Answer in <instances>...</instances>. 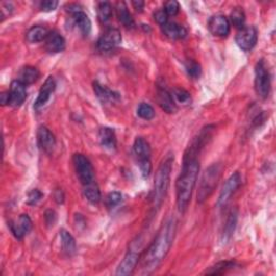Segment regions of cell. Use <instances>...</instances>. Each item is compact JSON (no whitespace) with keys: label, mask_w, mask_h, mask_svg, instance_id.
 Here are the masks:
<instances>
[{"label":"cell","mask_w":276,"mask_h":276,"mask_svg":"<svg viewBox=\"0 0 276 276\" xmlns=\"http://www.w3.org/2000/svg\"><path fill=\"white\" fill-rule=\"evenodd\" d=\"M139 260H140L139 253H137L136 250H133V249L129 250L124 257V259H123L121 261V263L119 264L116 274L123 275V276L131 275L136 269Z\"/></svg>","instance_id":"7c38bea8"},{"label":"cell","mask_w":276,"mask_h":276,"mask_svg":"<svg viewBox=\"0 0 276 276\" xmlns=\"http://www.w3.org/2000/svg\"><path fill=\"white\" fill-rule=\"evenodd\" d=\"M94 87V92L96 94L97 98L102 102V103H109V102H116L120 98L119 94L117 92H113L111 90H109L108 88L104 87L101 83L98 82H94L93 84Z\"/></svg>","instance_id":"ffe728a7"},{"label":"cell","mask_w":276,"mask_h":276,"mask_svg":"<svg viewBox=\"0 0 276 276\" xmlns=\"http://www.w3.org/2000/svg\"><path fill=\"white\" fill-rule=\"evenodd\" d=\"M155 20L158 24H160L162 26L168 22V15L165 13L163 9H162V10H158L155 13Z\"/></svg>","instance_id":"f35d334b"},{"label":"cell","mask_w":276,"mask_h":276,"mask_svg":"<svg viewBox=\"0 0 276 276\" xmlns=\"http://www.w3.org/2000/svg\"><path fill=\"white\" fill-rule=\"evenodd\" d=\"M221 175V166L219 164H213L206 168L204 172L197 192V202L203 203L212 195L215 188L218 185Z\"/></svg>","instance_id":"277c9868"},{"label":"cell","mask_w":276,"mask_h":276,"mask_svg":"<svg viewBox=\"0 0 276 276\" xmlns=\"http://www.w3.org/2000/svg\"><path fill=\"white\" fill-rule=\"evenodd\" d=\"M122 36L117 28H107L104 34L99 37L97 41V47L101 52H109L121 43Z\"/></svg>","instance_id":"52a82bcc"},{"label":"cell","mask_w":276,"mask_h":276,"mask_svg":"<svg viewBox=\"0 0 276 276\" xmlns=\"http://www.w3.org/2000/svg\"><path fill=\"white\" fill-rule=\"evenodd\" d=\"M112 14V7L108 2H102L97 6V15L102 23H106L110 20Z\"/></svg>","instance_id":"f546056e"},{"label":"cell","mask_w":276,"mask_h":276,"mask_svg":"<svg viewBox=\"0 0 276 276\" xmlns=\"http://www.w3.org/2000/svg\"><path fill=\"white\" fill-rule=\"evenodd\" d=\"M236 223H237V211L236 209H232L229 214V217L227 219L224 230L222 233V241L224 243L231 239V236L233 235V232L236 228Z\"/></svg>","instance_id":"484cf974"},{"label":"cell","mask_w":276,"mask_h":276,"mask_svg":"<svg viewBox=\"0 0 276 276\" xmlns=\"http://www.w3.org/2000/svg\"><path fill=\"white\" fill-rule=\"evenodd\" d=\"M133 150H134V154L136 155L139 162L150 160V156H151L150 145H149V142L142 137H137L135 139L134 145H133Z\"/></svg>","instance_id":"d6986e66"},{"label":"cell","mask_w":276,"mask_h":276,"mask_svg":"<svg viewBox=\"0 0 276 276\" xmlns=\"http://www.w3.org/2000/svg\"><path fill=\"white\" fill-rule=\"evenodd\" d=\"M0 102H2L3 106H5V105H9V103H10V94H9V91L2 94V96H0Z\"/></svg>","instance_id":"b9f144b4"},{"label":"cell","mask_w":276,"mask_h":276,"mask_svg":"<svg viewBox=\"0 0 276 276\" xmlns=\"http://www.w3.org/2000/svg\"><path fill=\"white\" fill-rule=\"evenodd\" d=\"M33 228V221L28 215H21L17 219L10 222V229L13 235L18 240H22L25 235L30 233Z\"/></svg>","instance_id":"8fae6325"},{"label":"cell","mask_w":276,"mask_h":276,"mask_svg":"<svg viewBox=\"0 0 276 276\" xmlns=\"http://www.w3.org/2000/svg\"><path fill=\"white\" fill-rule=\"evenodd\" d=\"M157 101L159 106L168 113H174L177 111V105L174 101L173 95L166 89L159 88L157 92Z\"/></svg>","instance_id":"2e32d148"},{"label":"cell","mask_w":276,"mask_h":276,"mask_svg":"<svg viewBox=\"0 0 276 276\" xmlns=\"http://www.w3.org/2000/svg\"><path fill=\"white\" fill-rule=\"evenodd\" d=\"M132 5L139 12H141L142 9H144V7H145V3L144 2H140V0H138V2H133Z\"/></svg>","instance_id":"7bdbcfd3"},{"label":"cell","mask_w":276,"mask_h":276,"mask_svg":"<svg viewBox=\"0 0 276 276\" xmlns=\"http://www.w3.org/2000/svg\"><path fill=\"white\" fill-rule=\"evenodd\" d=\"M137 115L139 118L144 120H151L155 118L156 112L151 105L146 104V103H141L137 108Z\"/></svg>","instance_id":"1f68e13d"},{"label":"cell","mask_w":276,"mask_h":276,"mask_svg":"<svg viewBox=\"0 0 276 276\" xmlns=\"http://www.w3.org/2000/svg\"><path fill=\"white\" fill-rule=\"evenodd\" d=\"M161 28L163 34L168 37L169 39H184L188 34L184 26L174 22H167L166 24L162 25Z\"/></svg>","instance_id":"ac0fdd59"},{"label":"cell","mask_w":276,"mask_h":276,"mask_svg":"<svg viewBox=\"0 0 276 276\" xmlns=\"http://www.w3.org/2000/svg\"><path fill=\"white\" fill-rule=\"evenodd\" d=\"M230 24H232L234 27L239 28V30H242L243 27H245V13L242 10L241 8H235L234 10L231 12L230 15Z\"/></svg>","instance_id":"4dcf8cb0"},{"label":"cell","mask_w":276,"mask_h":276,"mask_svg":"<svg viewBox=\"0 0 276 276\" xmlns=\"http://www.w3.org/2000/svg\"><path fill=\"white\" fill-rule=\"evenodd\" d=\"M122 199V195L120 192H110L107 197H106V205L109 207V208H112L117 206Z\"/></svg>","instance_id":"d590c367"},{"label":"cell","mask_w":276,"mask_h":276,"mask_svg":"<svg viewBox=\"0 0 276 276\" xmlns=\"http://www.w3.org/2000/svg\"><path fill=\"white\" fill-rule=\"evenodd\" d=\"M139 166H140V170H141L142 176H144L145 178L148 177L150 175V173H151V168H152L150 160L149 161H144V162H139Z\"/></svg>","instance_id":"ab89813d"},{"label":"cell","mask_w":276,"mask_h":276,"mask_svg":"<svg viewBox=\"0 0 276 276\" xmlns=\"http://www.w3.org/2000/svg\"><path fill=\"white\" fill-rule=\"evenodd\" d=\"M55 88H56V83H55L54 78L53 77L47 78L41 87L39 95H38V97L35 102V105H34L35 109L39 110L40 108H42L44 106L47 102H49L52 93L55 91Z\"/></svg>","instance_id":"5bb4252c"},{"label":"cell","mask_w":276,"mask_h":276,"mask_svg":"<svg viewBox=\"0 0 276 276\" xmlns=\"http://www.w3.org/2000/svg\"><path fill=\"white\" fill-rule=\"evenodd\" d=\"M72 18L74 21V24L77 25L79 31L81 32V34L83 36H89L92 30V23H91L90 17L82 10H79L72 13Z\"/></svg>","instance_id":"44dd1931"},{"label":"cell","mask_w":276,"mask_h":276,"mask_svg":"<svg viewBox=\"0 0 276 276\" xmlns=\"http://www.w3.org/2000/svg\"><path fill=\"white\" fill-rule=\"evenodd\" d=\"M47 35H49V31L45 27L34 26L26 33V39L28 42L36 43L45 40Z\"/></svg>","instance_id":"d4e9b609"},{"label":"cell","mask_w":276,"mask_h":276,"mask_svg":"<svg viewBox=\"0 0 276 276\" xmlns=\"http://www.w3.org/2000/svg\"><path fill=\"white\" fill-rule=\"evenodd\" d=\"M99 141L101 145L107 149H116L117 138L116 133L110 128H102L99 130Z\"/></svg>","instance_id":"603a6c76"},{"label":"cell","mask_w":276,"mask_h":276,"mask_svg":"<svg viewBox=\"0 0 276 276\" xmlns=\"http://www.w3.org/2000/svg\"><path fill=\"white\" fill-rule=\"evenodd\" d=\"M163 10L165 11V13L168 16H174L177 15L179 10H180V6L179 3L176 2V0H169V2H166L164 4V9Z\"/></svg>","instance_id":"e575fe53"},{"label":"cell","mask_w":276,"mask_h":276,"mask_svg":"<svg viewBox=\"0 0 276 276\" xmlns=\"http://www.w3.org/2000/svg\"><path fill=\"white\" fill-rule=\"evenodd\" d=\"M83 193H84V196L87 197L88 201L91 202L92 204H97L102 198L101 190H99L98 186L96 185V183H93L89 186H85L84 190H83Z\"/></svg>","instance_id":"83f0119b"},{"label":"cell","mask_w":276,"mask_h":276,"mask_svg":"<svg viewBox=\"0 0 276 276\" xmlns=\"http://www.w3.org/2000/svg\"><path fill=\"white\" fill-rule=\"evenodd\" d=\"M58 6H59V2H56V0H44V2L40 4L41 10L44 12H50V11L55 10Z\"/></svg>","instance_id":"74e56055"},{"label":"cell","mask_w":276,"mask_h":276,"mask_svg":"<svg viewBox=\"0 0 276 276\" xmlns=\"http://www.w3.org/2000/svg\"><path fill=\"white\" fill-rule=\"evenodd\" d=\"M186 69H187L189 76H191L192 78H195V79L198 78L199 76H201V72H202L201 66H199L194 61H188L186 63Z\"/></svg>","instance_id":"836d02e7"},{"label":"cell","mask_w":276,"mask_h":276,"mask_svg":"<svg viewBox=\"0 0 276 276\" xmlns=\"http://www.w3.org/2000/svg\"><path fill=\"white\" fill-rule=\"evenodd\" d=\"M38 142L41 149L45 152V154H52L55 146H56V139L52 132L46 129L45 127H41L38 131Z\"/></svg>","instance_id":"9a60e30c"},{"label":"cell","mask_w":276,"mask_h":276,"mask_svg":"<svg viewBox=\"0 0 276 276\" xmlns=\"http://www.w3.org/2000/svg\"><path fill=\"white\" fill-rule=\"evenodd\" d=\"M42 196H43V194L39 191V190L34 189L33 191H31L30 193H28L27 203L30 204V205H35V204H37L38 202L40 201Z\"/></svg>","instance_id":"8d00e7d4"},{"label":"cell","mask_w":276,"mask_h":276,"mask_svg":"<svg viewBox=\"0 0 276 276\" xmlns=\"http://www.w3.org/2000/svg\"><path fill=\"white\" fill-rule=\"evenodd\" d=\"M116 13H117L119 22L123 26H126L127 28H133L135 26L134 18H133L131 12L129 11V9L124 3H118L117 4Z\"/></svg>","instance_id":"7402d4cb"},{"label":"cell","mask_w":276,"mask_h":276,"mask_svg":"<svg viewBox=\"0 0 276 276\" xmlns=\"http://www.w3.org/2000/svg\"><path fill=\"white\" fill-rule=\"evenodd\" d=\"M255 89L258 96L266 98L269 96L271 90V78L268 67L261 60L256 65L255 68Z\"/></svg>","instance_id":"8992f818"},{"label":"cell","mask_w":276,"mask_h":276,"mask_svg":"<svg viewBox=\"0 0 276 276\" xmlns=\"http://www.w3.org/2000/svg\"><path fill=\"white\" fill-rule=\"evenodd\" d=\"M241 182H242V179L239 173H234L233 175L230 176L229 179L227 180L217 202V205L219 207L224 206L228 203V201H229L232 194L236 191V189L241 186Z\"/></svg>","instance_id":"9c48e42d"},{"label":"cell","mask_w":276,"mask_h":276,"mask_svg":"<svg viewBox=\"0 0 276 276\" xmlns=\"http://www.w3.org/2000/svg\"><path fill=\"white\" fill-rule=\"evenodd\" d=\"M9 94H10V103H9V105H11L13 107H20L27 96L26 85L20 80H14L10 85Z\"/></svg>","instance_id":"4fadbf2b"},{"label":"cell","mask_w":276,"mask_h":276,"mask_svg":"<svg viewBox=\"0 0 276 276\" xmlns=\"http://www.w3.org/2000/svg\"><path fill=\"white\" fill-rule=\"evenodd\" d=\"M40 77V72L36 67L33 66H25L18 73V79L23 84L30 85L35 83Z\"/></svg>","instance_id":"cb8c5ba5"},{"label":"cell","mask_w":276,"mask_h":276,"mask_svg":"<svg viewBox=\"0 0 276 276\" xmlns=\"http://www.w3.org/2000/svg\"><path fill=\"white\" fill-rule=\"evenodd\" d=\"M72 161L76 168V173H77L78 179L80 180L83 187L95 183L94 168L87 157L81 154H76L72 158Z\"/></svg>","instance_id":"5b68a950"},{"label":"cell","mask_w":276,"mask_h":276,"mask_svg":"<svg viewBox=\"0 0 276 276\" xmlns=\"http://www.w3.org/2000/svg\"><path fill=\"white\" fill-rule=\"evenodd\" d=\"M199 170V162L197 156L187 154L184 158V165L176 182L177 206L179 212L185 213L191 201L192 192L194 190L196 179Z\"/></svg>","instance_id":"7a4b0ae2"},{"label":"cell","mask_w":276,"mask_h":276,"mask_svg":"<svg viewBox=\"0 0 276 276\" xmlns=\"http://www.w3.org/2000/svg\"><path fill=\"white\" fill-rule=\"evenodd\" d=\"M208 28L214 36L227 37L230 34L231 24L229 18L224 15H214L208 21Z\"/></svg>","instance_id":"30bf717a"},{"label":"cell","mask_w":276,"mask_h":276,"mask_svg":"<svg viewBox=\"0 0 276 276\" xmlns=\"http://www.w3.org/2000/svg\"><path fill=\"white\" fill-rule=\"evenodd\" d=\"M258 40V32L254 26L243 27L235 37V41L242 50L250 51Z\"/></svg>","instance_id":"ba28073f"},{"label":"cell","mask_w":276,"mask_h":276,"mask_svg":"<svg viewBox=\"0 0 276 276\" xmlns=\"http://www.w3.org/2000/svg\"><path fill=\"white\" fill-rule=\"evenodd\" d=\"M44 41H45L44 43L45 50L49 53H60L65 50V46H66L65 39H64V37L59 33H56V32L49 33V35H47L46 39Z\"/></svg>","instance_id":"e0dca14e"},{"label":"cell","mask_w":276,"mask_h":276,"mask_svg":"<svg viewBox=\"0 0 276 276\" xmlns=\"http://www.w3.org/2000/svg\"><path fill=\"white\" fill-rule=\"evenodd\" d=\"M61 241H62V248L64 253L68 256H72L76 253V241L73 236L66 230L61 231Z\"/></svg>","instance_id":"4316f807"},{"label":"cell","mask_w":276,"mask_h":276,"mask_svg":"<svg viewBox=\"0 0 276 276\" xmlns=\"http://www.w3.org/2000/svg\"><path fill=\"white\" fill-rule=\"evenodd\" d=\"M174 157L168 156L162 164L160 165L158 172L156 174L155 180V190H154V205L156 208H159L164 201V197L167 193L170 180V172H172Z\"/></svg>","instance_id":"3957f363"},{"label":"cell","mask_w":276,"mask_h":276,"mask_svg":"<svg viewBox=\"0 0 276 276\" xmlns=\"http://www.w3.org/2000/svg\"><path fill=\"white\" fill-rule=\"evenodd\" d=\"M177 222L176 219L170 218L160 229L155 241L149 246L144 256L141 257L140 264L142 274H150L154 272L160 263L164 260L173 245L176 234Z\"/></svg>","instance_id":"6da1fadb"},{"label":"cell","mask_w":276,"mask_h":276,"mask_svg":"<svg viewBox=\"0 0 276 276\" xmlns=\"http://www.w3.org/2000/svg\"><path fill=\"white\" fill-rule=\"evenodd\" d=\"M55 219H56V214L53 211H47L45 213V220H46V223L49 225L54 224Z\"/></svg>","instance_id":"60d3db41"},{"label":"cell","mask_w":276,"mask_h":276,"mask_svg":"<svg viewBox=\"0 0 276 276\" xmlns=\"http://www.w3.org/2000/svg\"><path fill=\"white\" fill-rule=\"evenodd\" d=\"M235 262L233 261H222V262H218L215 265L211 266L208 270H206V274L208 275H220L224 274L229 270H232L235 268Z\"/></svg>","instance_id":"f1b7e54d"},{"label":"cell","mask_w":276,"mask_h":276,"mask_svg":"<svg viewBox=\"0 0 276 276\" xmlns=\"http://www.w3.org/2000/svg\"><path fill=\"white\" fill-rule=\"evenodd\" d=\"M173 97L180 104L188 105L189 103H191V95H190L189 92H187L184 89H175L173 91Z\"/></svg>","instance_id":"d6a6232c"}]
</instances>
